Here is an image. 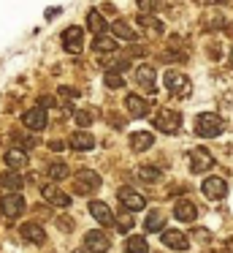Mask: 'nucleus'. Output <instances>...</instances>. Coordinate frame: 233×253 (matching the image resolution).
<instances>
[{"label":"nucleus","instance_id":"1","mask_svg":"<svg viewBox=\"0 0 233 253\" xmlns=\"http://www.w3.org/2000/svg\"><path fill=\"white\" fill-rule=\"evenodd\" d=\"M222 126H225V123H222V117L214 115V112H203V115L195 117V133H198V136H203V139L220 136Z\"/></svg>","mask_w":233,"mask_h":253},{"label":"nucleus","instance_id":"2","mask_svg":"<svg viewBox=\"0 0 233 253\" xmlns=\"http://www.w3.org/2000/svg\"><path fill=\"white\" fill-rule=\"evenodd\" d=\"M98 188H100V174L92 169H81L76 171L73 177V193H79V196H90V193H95Z\"/></svg>","mask_w":233,"mask_h":253},{"label":"nucleus","instance_id":"3","mask_svg":"<svg viewBox=\"0 0 233 253\" xmlns=\"http://www.w3.org/2000/svg\"><path fill=\"white\" fill-rule=\"evenodd\" d=\"M163 82H166L168 93H171L173 98H187V95L193 93V82H190V77H184V74H179V71H168Z\"/></svg>","mask_w":233,"mask_h":253},{"label":"nucleus","instance_id":"4","mask_svg":"<svg viewBox=\"0 0 233 253\" xmlns=\"http://www.w3.org/2000/svg\"><path fill=\"white\" fill-rule=\"evenodd\" d=\"M155 128L163 133H168V136H173V133H179V128H182V115L173 109H160L155 115Z\"/></svg>","mask_w":233,"mask_h":253},{"label":"nucleus","instance_id":"5","mask_svg":"<svg viewBox=\"0 0 233 253\" xmlns=\"http://www.w3.org/2000/svg\"><path fill=\"white\" fill-rule=\"evenodd\" d=\"M187 155H190V169H193V174H203V171H209L211 166H214L211 153H209V150H203V147L190 150Z\"/></svg>","mask_w":233,"mask_h":253},{"label":"nucleus","instance_id":"6","mask_svg":"<svg viewBox=\"0 0 233 253\" xmlns=\"http://www.w3.org/2000/svg\"><path fill=\"white\" fill-rule=\"evenodd\" d=\"M0 210H3L5 218H19V215L25 212V199L16 191H11V193H5V196H0Z\"/></svg>","mask_w":233,"mask_h":253},{"label":"nucleus","instance_id":"7","mask_svg":"<svg viewBox=\"0 0 233 253\" xmlns=\"http://www.w3.org/2000/svg\"><path fill=\"white\" fill-rule=\"evenodd\" d=\"M117 196H119V202H122L125 207L130 210V212H138V210H144V207H146V199L141 196L138 191H133L130 185H122V188L117 191Z\"/></svg>","mask_w":233,"mask_h":253},{"label":"nucleus","instance_id":"8","mask_svg":"<svg viewBox=\"0 0 233 253\" xmlns=\"http://www.w3.org/2000/svg\"><path fill=\"white\" fill-rule=\"evenodd\" d=\"M84 248L90 253H106L111 248V240H108L106 231H87L84 234Z\"/></svg>","mask_w":233,"mask_h":253},{"label":"nucleus","instance_id":"9","mask_svg":"<svg viewBox=\"0 0 233 253\" xmlns=\"http://www.w3.org/2000/svg\"><path fill=\"white\" fill-rule=\"evenodd\" d=\"M81 44H84V30H81V28H65L63 30V46H65V52L79 55Z\"/></svg>","mask_w":233,"mask_h":253},{"label":"nucleus","instance_id":"10","mask_svg":"<svg viewBox=\"0 0 233 253\" xmlns=\"http://www.w3.org/2000/svg\"><path fill=\"white\" fill-rule=\"evenodd\" d=\"M155 79H157V71H155V66H138L135 68V84L138 87H144V90H149V93H155Z\"/></svg>","mask_w":233,"mask_h":253},{"label":"nucleus","instance_id":"11","mask_svg":"<svg viewBox=\"0 0 233 253\" xmlns=\"http://www.w3.org/2000/svg\"><path fill=\"white\" fill-rule=\"evenodd\" d=\"M125 106H128V112H130V117H149V109H152V104L144 98V95H128L125 98Z\"/></svg>","mask_w":233,"mask_h":253},{"label":"nucleus","instance_id":"12","mask_svg":"<svg viewBox=\"0 0 233 253\" xmlns=\"http://www.w3.org/2000/svg\"><path fill=\"white\" fill-rule=\"evenodd\" d=\"M22 123H25L30 131H43V128H46V112H43L41 106H33V109H27L25 115H22Z\"/></svg>","mask_w":233,"mask_h":253},{"label":"nucleus","instance_id":"13","mask_svg":"<svg viewBox=\"0 0 233 253\" xmlns=\"http://www.w3.org/2000/svg\"><path fill=\"white\" fill-rule=\"evenodd\" d=\"M225 191H228V185H225L222 177H206V180H203V196H209L211 202L222 199V196H225Z\"/></svg>","mask_w":233,"mask_h":253},{"label":"nucleus","instance_id":"14","mask_svg":"<svg viewBox=\"0 0 233 253\" xmlns=\"http://www.w3.org/2000/svg\"><path fill=\"white\" fill-rule=\"evenodd\" d=\"M19 234H22L25 242H33V245H43V242H46V231H43L38 223H22Z\"/></svg>","mask_w":233,"mask_h":253},{"label":"nucleus","instance_id":"15","mask_svg":"<svg viewBox=\"0 0 233 253\" xmlns=\"http://www.w3.org/2000/svg\"><path fill=\"white\" fill-rule=\"evenodd\" d=\"M163 245L171 248V251H187L190 240H187V234H182V231L168 229V231H163Z\"/></svg>","mask_w":233,"mask_h":253},{"label":"nucleus","instance_id":"16","mask_svg":"<svg viewBox=\"0 0 233 253\" xmlns=\"http://www.w3.org/2000/svg\"><path fill=\"white\" fill-rule=\"evenodd\" d=\"M41 196L46 199L49 204H54V207H68V204H70L68 193H63L60 188H54V185H43L41 188Z\"/></svg>","mask_w":233,"mask_h":253},{"label":"nucleus","instance_id":"17","mask_svg":"<svg viewBox=\"0 0 233 253\" xmlns=\"http://www.w3.org/2000/svg\"><path fill=\"white\" fill-rule=\"evenodd\" d=\"M90 215L100 226H111L114 223V212L108 210V204H103V202H90Z\"/></svg>","mask_w":233,"mask_h":253},{"label":"nucleus","instance_id":"18","mask_svg":"<svg viewBox=\"0 0 233 253\" xmlns=\"http://www.w3.org/2000/svg\"><path fill=\"white\" fill-rule=\"evenodd\" d=\"M3 161L8 164V169H22V166H27V150H22V147H11L8 153L3 155Z\"/></svg>","mask_w":233,"mask_h":253},{"label":"nucleus","instance_id":"19","mask_svg":"<svg viewBox=\"0 0 233 253\" xmlns=\"http://www.w3.org/2000/svg\"><path fill=\"white\" fill-rule=\"evenodd\" d=\"M68 144L73 150H92L95 147V136H92L90 131H73V136H70Z\"/></svg>","mask_w":233,"mask_h":253},{"label":"nucleus","instance_id":"20","mask_svg":"<svg viewBox=\"0 0 233 253\" xmlns=\"http://www.w3.org/2000/svg\"><path fill=\"white\" fill-rule=\"evenodd\" d=\"M173 215H176L179 220H184V223H193V220L198 218L195 207L187 202V199H182V202H176V204H173Z\"/></svg>","mask_w":233,"mask_h":253},{"label":"nucleus","instance_id":"21","mask_svg":"<svg viewBox=\"0 0 233 253\" xmlns=\"http://www.w3.org/2000/svg\"><path fill=\"white\" fill-rule=\"evenodd\" d=\"M152 144H155V136H152L149 131H138L130 136V147L135 150V153H144V150H149Z\"/></svg>","mask_w":233,"mask_h":253},{"label":"nucleus","instance_id":"22","mask_svg":"<svg viewBox=\"0 0 233 253\" xmlns=\"http://www.w3.org/2000/svg\"><path fill=\"white\" fill-rule=\"evenodd\" d=\"M22 185H25V180H22L19 174H14V171H0V188H3L5 193H8V191H19Z\"/></svg>","mask_w":233,"mask_h":253},{"label":"nucleus","instance_id":"23","mask_svg":"<svg viewBox=\"0 0 233 253\" xmlns=\"http://www.w3.org/2000/svg\"><path fill=\"white\" fill-rule=\"evenodd\" d=\"M144 229H146V231H163V229H166V218H163L160 210H152V212L146 215Z\"/></svg>","mask_w":233,"mask_h":253},{"label":"nucleus","instance_id":"24","mask_svg":"<svg viewBox=\"0 0 233 253\" xmlns=\"http://www.w3.org/2000/svg\"><path fill=\"white\" fill-rule=\"evenodd\" d=\"M87 28H90L95 36L106 33V19L100 17V11H90V14H87Z\"/></svg>","mask_w":233,"mask_h":253},{"label":"nucleus","instance_id":"25","mask_svg":"<svg viewBox=\"0 0 233 253\" xmlns=\"http://www.w3.org/2000/svg\"><path fill=\"white\" fill-rule=\"evenodd\" d=\"M111 30H114V36H117V39H125V41H135V36H138L133 28H130V25L119 22V19H117V22H111Z\"/></svg>","mask_w":233,"mask_h":253},{"label":"nucleus","instance_id":"26","mask_svg":"<svg viewBox=\"0 0 233 253\" xmlns=\"http://www.w3.org/2000/svg\"><path fill=\"white\" fill-rule=\"evenodd\" d=\"M46 174L52 177L54 182H60V180H65V177L70 174V169H68L65 164H60V161H54V164H49V166H46Z\"/></svg>","mask_w":233,"mask_h":253},{"label":"nucleus","instance_id":"27","mask_svg":"<svg viewBox=\"0 0 233 253\" xmlns=\"http://www.w3.org/2000/svg\"><path fill=\"white\" fill-rule=\"evenodd\" d=\"M95 49L98 52H111L117 49V36H95Z\"/></svg>","mask_w":233,"mask_h":253},{"label":"nucleus","instance_id":"28","mask_svg":"<svg viewBox=\"0 0 233 253\" xmlns=\"http://www.w3.org/2000/svg\"><path fill=\"white\" fill-rule=\"evenodd\" d=\"M135 174H138L144 182H157L160 180V169H157V166H138Z\"/></svg>","mask_w":233,"mask_h":253},{"label":"nucleus","instance_id":"29","mask_svg":"<svg viewBox=\"0 0 233 253\" xmlns=\"http://www.w3.org/2000/svg\"><path fill=\"white\" fill-rule=\"evenodd\" d=\"M128 253H149V245H146L144 237H130L128 240Z\"/></svg>","mask_w":233,"mask_h":253},{"label":"nucleus","instance_id":"30","mask_svg":"<svg viewBox=\"0 0 233 253\" xmlns=\"http://www.w3.org/2000/svg\"><path fill=\"white\" fill-rule=\"evenodd\" d=\"M103 82H106V87H111V90H117V87H122V74L119 71H106V77H103Z\"/></svg>","mask_w":233,"mask_h":253},{"label":"nucleus","instance_id":"31","mask_svg":"<svg viewBox=\"0 0 233 253\" xmlns=\"http://www.w3.org/2000/svg\"><path fill=\"white\" fill-rule=\"evenodd\" d=\"M141 25H144L152 36H160L163 33V22H157L155 17H141Z\"/></svg>","mask_w":233,"mask_h":253},{"label":"nucleus","instance_id":"32","mask_svg":"<svg viewBox=\"0 0 233 253\" xmlns=\"http://www.w3.org/2000/svg\"><path fill=\"white\" fill-rule=\"evenodd\" d=\"M14 144H19L22 150H30V147H35V139H33V136H22V133H16V136H14Z\"/></svg>","mask_w":233,"mask_h":253},{"label":"nucleus","instance_id":"33","mask_svg":"<svg viewBox=\"0 0 233 253\" xmlns=\"http://www.w3.org/2000/svg\"><path fill=\"white\" fill-rule=\"evenodd\" d=\"M76 123H79L81 128H87V126L92 123V112H84V109H81V112H76Z\"/></svg>","mask_w":233,"mask_h":253},{"label":"nucleus","instance_id":"34","mask_svg":"<svg viewBox=\"0 0 233 253\" xmlns=\"http://www.w3.org/2000/svg\"><path fill=\"white\" fill-rule=\"evenodd\" d=\"M160 6V0H138V8L144 14H149V11H155V8Z\"/></svg>","mask_w":233,"mask_h":253},{"label":"nucleus","instance_id":"35","mask_svg":"<svg viewBox=\"0 0 233 253\" xmlns=\"http://www.w3.org/2000/svg\"><path fill=\"white\" fill-rule=\"evenodd\" d=\"M130 226H133V220L125 218V215H119V229H122V231H130Z\"/></svg>","mask_w":233,"mask_h":253},{"label":"nucleus","instance_id":"36","mask_svg":"<svg viewBox=\"0 0 233 253\" xmlns=\"http://www.w3.org/2000/svg\"><path fill=\"white\" fill-rule=\"evenodd\" d=\"M222 248H225V253H233V237H231V240H228Z\"/></svg>","mask_w":233,"mask_h":253},{"label":"nucleus","instance_id":"37","mask_svg":"<svg viewBox=\"0 0 233 253\" xmlns=\"http://www.w3.org/2000/svg\"><path fill=\"white\" fill-rule=\"evenodd\" d=\"M206 3H211V6H217V3H222V0H206Z\"/></svg>","mask_w":233,"mask_h":253},{"label":"nucleus","instance_id":"38","mask_svg":"<svg viewBox=\"0 0 233 253\" xmlns=\"http://www.w3.org/2000/svg\"><path fill=\"white\" fill-rule=\"evenodd\" d=\"M231 66H233V49H231Z\"/></svg>","mask_w":233,"mask_h":253},{"label":"nucleus","instance_id":"39","mask_svg":"<svg viewBox=\"0 0 233 253\" xmlns=\"http://www.w3.org/2000/svg\"><path fill=\"white\" fill-rule=\"evenodd\" d=\"M231 33H233V25H231Z\"/></svg>","mask_w":233,"mask_h":253}]
</instances>
